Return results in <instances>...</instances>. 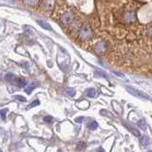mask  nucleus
<instances>
[{"label": "nucleus", "mask_w": 152, "mask_h": 152, "mask_svg": "<svg viewBox=\"0 0 152 152\" xmlns=\"http://www.w3.org/2000/svg\"><path fill=\"white\" fill-rule=\"evenodd\" d=\"M7 112H8V109H7V108H5V109L0 110V117H1L3 120H5V119H6V113H7Z\"/></svg>", "instance_id": "16"}, {"label": "nucleus", "mask_w": 152, "mask_h": 152, "mask_svg": "<svg viewBox=\"0 0 152 152\" xmlns=\"http://www.w3.org/2000/svg\"><path fill=\"white\" fill-rule=\"evenodd\" d=\"M54 4H55V3L53 1H49V0H47V1H42V2L39 3L40 8H41L42 10H44V11H51V10H52V9L54 8Z\"/></svg>", "instance_id": "4"}, {"label": "nucleus", "mask_w": 152, "mask_h": 152, "mask_svg": "<svg viewBox=\"0 0 152 152\" xmlns=\"http://www.w3.org/2000/svg\"><path fill=\"white\" fill-rule=\"evenodd\" d=\"M61 21H62V23L64 25H66V26H70V25L72 24L74 21L73 14H71V12H65V14L62 15Z\"/></svg>", "instance_id": "3"}, {"label": "nucleus", "mask_w": 152, "mask_h": 152, "mask_svg": "<svg viewBox=\"0 0 152 152\" xmlns=\"http://www.w3.org/2000/svg\"><path fill=\"white\" fill-rule=\"evenodd\" d=\"M113 73H115L116 74V75H118V76H119V77H123L124 75H123V74L122 73H119V72H116V71H113Z\"/></svg>", "instance_id": "23"}, {"label": "nucleus", "mask_w": 152, "mask_h": 152, "mask_svg": "<svg viewBox=\"0 0 152 152\" xmlns=\"http://www.w3.org/2000/svg\"><path fill=\"white\" fill-rule=\"evenodd\" d=\"M5 78H6V80H7V81H9V82H14L16 77H15L14 74H12V73H8V74H6Z\"/></svg>", "instance_id": "13"}, {"label": "nucleus", "mask_w": 152, "mask_h": 152, "mask_svg": "<svg viewBox=\"0 0 152 152\" xmlns=\"http://www.w3.org/2000/svg\"><path fill=\"white\" fill-rule=\"evenodd\" d=\"M44 121H45V122H47V123H51L52 122V117H51V116L45 117L44 118Z\"/></svg>", "instance_id": "21"}, {"label": "nucleus", "mask_w": 152, "mask_h": 152, "mask_svg": "<svg viewBox=\"0 0 152 152\" xmlns=\"http://www.w3.org/2000/svg\"><path fill=\"white\" fill-rule=\"evenodd\" d=\"M126 91H128L130 94H132L133 96H135V97H138V98H141V99H149V96H148L147 94L144 93L143 91H137V89H135L133 88L126 86Z\"/></svg>", "instance_id": "2"}, {"label": "nucleus", "mask_w": 152, "mask_h": 152, "mask_svg": "<svg viewBox=\"0 0 152 152\" xmlns=\"http://www.w3.org/2000/svg\"><path fill=\"white\" fill-rule=\"evenodd\" d=\"M86 143L85 142H80L78 145H77V149L78 150H82L84 148H86Z\"/></svg>", "instance_id": "15"}, {"label": "nucleus", "mask_w": 152, "mask_h": 152, "mask_svg": "<svg viewBox=\"0 0 152 152\" xmlns=\"http://www.w3.org/2000/svg\"><path fill=\"white\" fill-rule=\"evenodd\" d=\"M95 52L97 54H101V53H103V52L105 51V43L104 42H100V43H98L97 45L95 46Z\"/></svg>", "instance_id": "6"}, {"label": "nucleus", "mask_w": 152, "mask_h": 152, "mask_svg": "<svg viewBox=\"0 0 152 152\" xmlns=\"http://www.w3.org/2000/svg\"><path fill=\"white\" fill-rule=\"evenodd\" d=\"M84 120V117H78V118H76L75 121L77 123H82V121Z\"/></svg>", "instance_id": "22"}, {"label": "nucleus", "mask_w": 152, "mask_h": 152, "mask_svg": "<svg viewBox=\"0 0 152 152\" xmlns=\"http://www.w3.org/2000/svg\"><path fill=\"white\" fill-rule=\"evenodd\" d=\"M138 126L143 130H147V123L145 122V120H140L138 122Z\"/></svg>", "instance_id": "12"}, {"label": "nucleus", "mask_w": 152, "mask_h": 152, "mask_svg": "<svg viewBox=\"0 0 152 152\" xmlns=\"http://www.w3.org/2000/svg\"><path fill=\"white\" fill-rule=\"evenodd\" d=\"M58 152H62V151H58Z\"/></svg>", "instance_id": "27"}, {"label": "nucleus", "mask_w": 152, "mask_h": 152, "mask_svg": "<svg viewBox=\"0 0 152 152\" xmlns=\"http://www.w3.org/2000/svg\"><path fill=\"white\" fill-rule=\"evenodd\" d=\"M67 93L69 94L70 96H71V97H72V96L75 95L76 91H75V89H74V88H68V89H67Z\"/></svg>", "instance_id": "17"}, {"label": "nucleus", "mask_w": 152, "mask_h": 152, "mask_svg": "<svg viewBox=\"0 0 152 152\" xmlns=\"http://www.w3.org/2000/svg\"><path fill=\"white\" fill-rule=\"evenodd\" d=\"M147 152H151V151H147Z\"/></svg>", "instance_id": "26"}, {"label": "nucleus", "mask_w": 152, "mask_h": 152, "mask_svg": "<svg viewBox=\"0 0 152 152\" xmlns=\"http://www.w3.org/2000/svg\"><path fill=\"white\" fill-rule=\"evenodd\" d=\"M37 23H38L40 26H41L43 29H45V30H52L51 29V27L49 26V25L47 23V22H45V21H43V20H37Z\"/></svg>", "instance_id": "8"}, {"label": "nucleus", "mask_w": 152, "mask_h": 152, "mask_svg": "<svg viewBox=\"0 0 152 152\" xmlns=\"http://www.w3.org/2000/svg\"><path fill=\"white\" fill-rule=\"evenodd\" d=\"M135 20V15L132 11H126L124 12V21L126 23H131Z\"/></svg>", "instance_id": "5"}, {"label": "nucleus", "mask_w": 152, "mask_h": 152, "mask_svg": "<svg viewBox=\"0 0 152 152\" xmlns=\"http://www.w3.org/2000/svg\"><path fill=\"white\" fill-rule=\"evenodd\" d=\"M86 95L88 96V97H91V98H93L96 96V91L94 88H88L86 91Z\"/></svg>", "instance_id": "10"}, {"label": "nucleus", "mask_w": 152, "mask_h": 152, "mask_svg": "<svg viewBox=\"0 0 152 152\" xmlns=\"http://www.w3.org/2000/svg\"><path fill=\"white\" fill-rule=\"evenodd\" d=\"M0 152H2V150H1V149H0Z\"/></svg>", "instance_id": "25"}, {"label": "nucleus", "mask_w": 152, "mask_h": 152, "mask_svg": "<svg viewBox=\"0 0 152 152\" xmlns=\"http://www.w3.org/2000/svg\"><path fill=\"white\" fill-rule=\"evenodd\" d=\"M14 98H15V99H18V100L21 101V102H26V100H27V99L25 98V97H23V96H20V95L14 96Z\"/></svg>", "instance_id": "19"}, {"label": "nucleus", "mask_w": 152, "mask_h": 152, "mask_svg": "<svg viewBox=\"0 0 152 152\" xmlns=\"http://www.w3.org/2000/svg\"><path fill=\"white\" fill-rule=\"evenodd\" d=\"M14 83L17 84L18 86L20 88H23V86H26V80L23 78H15V80L14 81Z\"/></svg>", "instance_id": "9"}, {"label": "nucleus", "mask_w": 152, "mask_h": 152, "mask_svg": "<svg viewBox=\"0 0 152 152\" xmlns=\"http://www.w3.org/2000/svg\"><path fill=\"white\" fill-rule=\"evenodd\" d=\"M88 128L91 130H94V129H96L98 128V124L96 122H94V121H92V122H91L88 125Z\"/></svg>", "instance_id": "14"}, {"label": "nucleus", "mask_w": 152, "mask_h": 152, "mask_svg": "<svg viewBox=\"0 0 152 152\" xmlns=\"http://www.w3.org/2000/svg\"><path fill=\"white\" fill-rule=\"evenodd\" d=\"M140 143H141L142 147H147V145H149V139H148L147 136H142Z\"/></svg>", "instance_id": "7"}, {"label": "nucleus", "mask_w": 152, "mask_h": 152, "mask_svg": "<svg viewBox=\"0 0 152 152\" xmlns=\"http://www.w3.org/2000/svg\"><path fill=\"white\" fill-rule=\"evenodd\" d=\"M131 129V131H132V133L134 134L135 136H137V137H139L140 136V132L138 131V130H136V129H134V128H130Z\"/></svg>", "instance_id": "20"}, {"label": "nucleus", "mask_w": 152, "mask_h": 152, "mask_svg": "<svg viewBox=\"0 0 152 152\" xmlns=\"http://www.w3.org/2000/svg\"><path fill=\"white\" fill-rule=\"evenodd\" d=\"M36 86H37V83H32V85L26 86V88H25V91H26L28 94H30V92H32L33 89L36 88Z\"/></svg>", "instance_id": "11"}, {"label": "nucleus", "mask_w": 152, "mask_h": 152, "mask_svg": "<svg viewBox=\"0 0 152 152\" xmlns=\"http://www.w3.org/2000/svg\"><path fill=\"white\" fill-rule=\"evenodd\" d=\"M40 103H39V101L38 100H35L34 102H32V104H30L29 105H28V107H27V109H30V108H32L33 107H35V105H38Z\"/></svg>", "instance_id": "18"}, {"label": "nucleus", "mask_w": 152, "mask_h": 152, "mask_svg": "<svg viewBox=\"0 0 152 152\" xmlns=\"http://www.w3.org/2000/svg\"><path fill=\"white\" fill-rule=\"evenodd\" d=\"M97 152H105V150L103 149V148H99V149L97 150Z\"/></svg>", "instance_id": "24"}, {"label": "nucleus", "mask_w": 152, "mask_h": 152, "mask_svg": "<svg viewBox=\"0 0 152 152\" xmlns=\"http://www.w3.org/2000/svg\"><path fill=\"white\" fill-rule=\"evenodd\" d=\"M78 37L82 41H88L92 37V30L89 25H84V26L79 30V34Z\"/></svg>", "instance_id": "1"}]
</instances>
